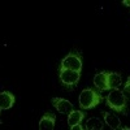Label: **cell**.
Listing matches in <instances>:
<instances>
[{
    "label": "cell",
    "mask_w": 130,
    "mask_h": 130,
    "mask_svg": "<svg viewBox=\"0 0 130 130\" xmlns=\"http://www.w3.org/2000/svg\"><path fill=\"white\" fill-rule=\"evenodd\" d=\"M103 100H104V98L102 95V91L89 87V89H85L81 91L79 98H78V104L81 107V109L89 111V109L98 107Z\"/></svg>",
    "instance_id": "1"
},
{
    "label": "cell",
    "mask_w": 130,
    "mask_h": 130,
    "mask_svg": "<svg viewBox=\"0 0 130 130\" xmlns=\"http://www.w3.org/2000/svg\"><path fill=\"white\" fill-rule=\"evenodd\" d=\"M105 104L111 108L112 111L120 113V115H129L127 111V99L125 98V95L122 94V91H120L118 89L116 90H111L109 94L105 98Z\"/></svg>",
    "instance_id": "2"
},
{
    "label": "cell",
    "mask_w": 130,
    "mask_h": 130,
    "mask_svg": "<svg viewBox=\"0 0 130 130\" xmlns=\"http://www.w3.org/2000/svg\"><path fill=\"white\" fill-rule=\"evenodd\" d=\"M82 67H83V60H82L81 53L79 52H69L61 60L59 69H72L75 72H82Z\"/></svg>",
    "instance_id": "3"
},
{
    "label": "cell",
    "mask_w": 130,
    "mask_h": 130,
    "mask_svg": "<svg viewBox=\"0 0 130 130\" xmlns=\"http://www.w3.org/2000/svg\"><path fill=\"white\" fill-rule=\"evenodd\" d=\"M59 78L65 87L73 89L81 79V72H75L72 69H59Z\"/></svg>",
    "instance_id": "4"
},
{
    "label": "cell",
    "mask_w": 130,
    "mask_h": 130,
    "mask_svg": "<svg viewBox=\"0 0 130 130\" xmlns=\"http://www.w3.org/2000/svg\"><path fill=\"white\" fill-rule=\"evenodd\" d=\"M53 107L56 108V111L59 113H62V115H69L73 109H74V105L67 100V99H62V98H52L51 99Z\"/></svg>",
    "instance_id": "5"
},
{
    "label": "cell",
    "mask_w": 130,
    "mask_h": 130,
    "mask_svg": "<svg viewBox=\"0 0 130 130\" xmlns=\"http://www.w3.org/2000/svg\"><path fill=\"white\" fill-rule=\"evenodd\" d=\"M56 125V115L51 112H47L43 115V117L39 121V129L40 130H53Z\"/></svg>",
    "instance_id": "6"
},
{
    "label": "cell",
    "mask_w": 130,
    "mask_h": 130,
    "mask_svg": "<svg viewBox=\"0 0 130 130\" xmlns=\"http://www.w3.org/2000/svg\"><path fill=\"white\" fill-rule=\"evenodd\" d=\"M14 102H16V96L10 91H3L0 94V109L2 111L10 109L13 107Z\"/></svg>",
    "instance_id": "7"
},
{
    "label": "cell",
    "mask_w": 130,
    "mask_h": 130,
    "mask_svg": "<svg viewBox=\"0 0 130 130\" xmlns=\"http://www.w3.org/2000/svg\"><path fill=\"white\" fill-rule=\"evenodd\" d=\"M102 115H103V118L105 121V125L109 126V129H112V130L121 129V121H120V118H118L117 115H113L109 112H102Z\"/></svg>",
    "instance_id": "8"
},
{
    "label": "cell",
    "mask_w": 130,
    "mask_h": 130,
    "mask_svg": "<svg viewBox=\"0 0 130 130\" xmlns=\"http://www.w3.org/2000/svg\"><path fill=\"white\" fill-rule=\"evenodd\" d=\"M107 82H108V89L109 90L120 89V86L122 85L121 74H118L116 72H107Z\"/></svg>",
    "instance_id": "9"
},
{
    "label": "cell",
    "mask_w": 130,
    "mask_h": 130,
    "mask_svg": "<svg viewBox=\"0 0 130 130\" xmlns=\"http://www.w3.org/2000/svg\"><path fill=\"white\" fill-rule=\"evenodd\" d=\"M94 86L99 91H109L108 89V82H107V72H100L95 74L94 77Z\"/></svg>",
    "instance_id": "10"
},
{
    "label": "cell",
    "mask_w": 130,
    "mask_h": 130,
    "mask_svg": "<svg viewBox=\"0 0 130 130\" xmlns=\"http://www.w3.org/2000/svg\"><path fill=\"white\" fill-rule=\"evenodd\" d=\"M85 116H86V113L83 111H75V109H73L68 115V125H69V127L72 129L75 125H81L82 121H83V118H85Z\"/></svg>",
    "instance_id": "11"
},
{
    "label": "cell",
    "mask_w": 130,
    "mask_h": 130,
    "mask_svg": "<svg viewBox=\"0 0 130 130\" xmlns=\"http://www.w3.org/2000/svg\"><path fill=\"white\" fill-rule=\"evenodd\" d=\"M104 125H103V121L100 120L99 117H91L86 121V125H85V129L87 130H103Z\"/></svg>",
    "instance_id": "12"
},
{
    "label": "cell",
    "mask_w": 130,
    "mask_h": 130,
    "mask_svg": "<svg viewBox=\"0 0 130 130\" xmlns=\"http://www.w3.org/2000/svg\"><path fill=\"white\" fill-rule=\"evenodd\" d=\"M122 94L125 95V98L127 99V102H130V77L127 78L126 83L124 85V89H122Z\"/></svg>",
    "instance_id": "13"
},
{
    "label": "cell",
    "mask_w": 130,
    "mask_h": 130,
    "mask_svg": "<svg viewBox=\"0 0 130 130\" xmlns=\"http://www.w3.org/2000/svg\"><path fill=\"white\" fill-rule=\"evenodd\" d=\"M83 129V126L82 125H75V126H73L72 127V130H82Z\"/></svg>",
    "instance_id": "14"
},
{
    "label": "cell",
    "mask_w": 130,
    "mask_h": 130,
    "mask_svg": "<svg viewBox=\"0 0 130 130\" xmlns=\"http://www.w3.org/2000/svg\"><path fill=\"white\" fill-rule=\"evenodd\" d=\"M122 4H124L125 7H129V8H130V0H122Z\"/></svg>",
    "instance_id": "15"
}]
</instances>
